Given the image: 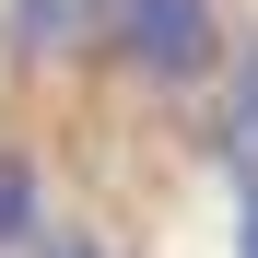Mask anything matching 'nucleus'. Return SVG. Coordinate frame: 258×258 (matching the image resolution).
<instances>
[{
    "mask_svg": "<svg viewBox=\"0 0 258 258\" xmlns=\"http://www.w3.org/2000/svg\"><path fill=\"white\" fill-rule=\"evenodd\" d=\"M117 35L153 82H200L211 71V0H117Z\"/></svg>",
    "mask_w": 258,
    "mask_h": 258,
    "instance_id": "1",
    "label": "nucleus"
},
{
    "mask_svg": "<svg viewBox=\"0 0 258 258\" xmlns=\"http://www.w3.org/2000/svg\"><path fill=\"white\" fill-rule=\"evenodd\" d=\"M0 246H35V164L0 153Z\"/></svg>",
    "mask_w": 258,
    "mask_h": 258,
    "instance_id": "2",
    "label": "nucleus"
},
{
    "mask_svg": "<svg viewBox=\"0 0 258 258\" xmlns=\"http://www.w3.org/2000/svg\"><path fill=\"white\" fill-rule=\"evenodd\" d=\"M12 24H24V35H59V24H71V0H12Z\"/></svg>",
    "mask_w": 258,
    "mask_h": 258,
    "instance_id": "3",
    "label": "nucleus"
},
{
    "mask_svg": "<svg viewBox=\"0 0 258 258\" xmlns=\"http://www.w3.org/2000/svg\"><path fill=\"white\" fill-rule=\"evenodd\" d=\"M235 258H258V176H246V223H235Z\"/></svg>",
    "mask_w": 258,
    "mask_h": 258,
    "instance_id": "4",
    "label": "nucleus"
},
{
    "mask_svg": "<svg viewBox=\"0 0 258 258\" xmlns=\"http://www.w3.org/2000/svg\"><path fill=\"white\" fill-rule=\"evenodd\" d=\"M47 258H94V246H47Z\"/></svg>",
    "mask_w": 258,
    "mask_h": 258,
    "instance_id": "5",
    "label": "nucleus"
}]
</instances>
